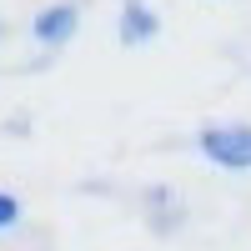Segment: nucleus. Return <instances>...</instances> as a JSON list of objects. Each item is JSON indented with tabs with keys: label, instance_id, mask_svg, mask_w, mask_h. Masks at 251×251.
I'll list each match as a JSON object with an SVG mask.
<instances>
[{
	"label": "nucleus",
	"instance_id": "f257e3e1",
	"mask_svg": "<svg viewBox=\"0 0 251 251\" xmlns=\"http://www.w3.org/2000/svg\"><path fill=\"white\" fill-rule=\"evenodd\" d=\"M196 151L221 171H251V121H211L196 131Z\"/></svg>",
	"mask_w": 251,
	"mask_h": 251
},
{
	"label": "nucleus",
	"instance_id": "f03ea898",
	"mask_svg": "<svg viewBox=\"0 0 251 251\" xmlns=\"http://www.w3.org/2000/svg\"><path fill=\"white\" fill-rule=\"evenodd\" d=\"M75 35H80V0H50V5H40L30 15V40L46 55L66 50Z\"/></svg>",
	"mask_w": 251,
	"mask_h": 251
},
{
	"label": "nucleus",
	"instance_id": "7ed1b4c3",
	"mask_svg": "<svg viewBox=\"0 0 251 251\" xmlns=\"http://www.w3.org/2000/svg\"><path fill=\"white\" fill-rule=\"evenodd\" d=\"M161 35V15L151 0H126L121 5V20H116V40L126 50H141V46H151V40Z\"/></svg>",
	"mask_w": 251,
	"mask_h": 251
},
{
	"label": "nucleus",
	"instance_id": "20e7f679",
	"mask_svg": "<svg viewBox=\"0 0 251 251\" xmlns=\"http://www.w3.org/2000/svg\"><path fill=\"white\" fill-rule=\"evenodd\" d=\"M146 221H151L156 236L181 231V201L166 191V186H146Z\"/></svg>",
	"mask_w": 251,
	"mask_h": 251
},
{
	"label": "nucleus",
	"instance_id": "39448f33",
	"mask_svg": "<svg viewBox=\"0 0 251 251\" xmlns=\"http://www.w3.org/2000/svg\"><path fill=\"white\" fill-rule=\"evenodd\" d=\"M20 221H25V206H20V196H15V191H0V236L15 231Z\"/></svg>",
	"mask_w": 251,
	"mask_h": 251
}]
</instances>
